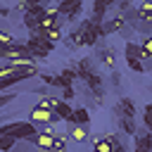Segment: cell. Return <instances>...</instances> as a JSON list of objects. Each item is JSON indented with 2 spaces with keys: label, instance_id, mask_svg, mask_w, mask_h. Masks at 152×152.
I'll return each mask as SVG.
<instances>
[{
  "label": "cell",
  "instance_id": "1",
  "mask_svg": "<svg viewBox=\"0 0 152 152\" xmlns=\"http://www.w3.org/2000/svg\"><path fill=\"white\" fill-rule=\"evenodd\" d=\"M38 131H40V128L33 126L31 121H5V124L0 126V135H12V138H17V140H28V138H33Z\"/></svg>",
  "mask_w": 152,
  "mask_h": 152
},
{
  "label": "cell",
  "instance_id": "25",
  "mask_svg": "<svg viewBox=\"0 0 152 152\" xmlns=\"http://www.w3.org/2000/svg\"><path fill=\"white\" fill-rule=\"evenodd\" d=\"M17 95H19V93H10V90L2 93V95H0V107H7L12 100H17Z\"/></svg>",
  "mask_w": 152,
  "mask_h": 152
},
{
  "label": "cell",
  "instance_id": "6",
  "mask_svg": "<svg viewBox=\"0 0 152 152\" xmlns=\"http://www.w3.org/2000/svg\"><path fill=\"white\" fill-rule=\"evenodd\" d=\"M102 28H104V36H112V33H124V31L128 28V24H126L124 14H119V12L114 10V17L107 19V21L102 24Z\"/></svg>",
  "mask_w": 152,
  "mask_h": 152
},
{
  "label": "cell",
  "instance_id": "12",
  "mask_svg": "<svg viewBox=\"0 0 152 152\" xmlns=\"http://www.w3.org/2000/svg\"><path fill=\"white\" fill-rule=\"evenodd\" d=\"M66 45H69L71 50H78V48H83V45H86V40H83V33L78 31V26L69 31V36H66Z\"/></svg>",
  "mask_w": 152,
  "mask_h": 152
},
{
  "label": "cell",
  "instance_id": "29",
  "mask_svg": "<svg viewBox=\"0 0 152 152\" xmlns=\"http://www.w3.org/2000/svg\"><path fill=\"white\" fill-rule=\"evenodd\" d=\"M150 71H152V57L145 59V74H150Z\"/></svg>",
  "mask_w": 152,
  "mask_h": 152
},
{
  "label": "cell",
  "instance_id": "8",
  "mask_svg": "<svg viewBox=\"0 0 152 152\" xmlns=\"http://www.w3.org/2000/svg\"><path fill=\"white\" fill-rule=\"evenodd\" d=\"M66 135L74 142H86L90 138V131L88 126H81V124H66Z\"/></svg>",
  "mask_w": 152,
  "mask_h": 152
},
{
  "label": "cell",
  "instance_id": "14",
  "mask_svg": "<svg viewBox=\"0 0 152 152\" xmlns=\"http://www.w3.org/2000/svg\"><path fill=\"white\" fill-rule=\"evenodd\" d=\"M59 78H62V83H64V88H66V86H74V83L78 81V74H76V69L64 66V69L59 71Z\"/></svg>",
  "mask_w": 152,
  "mask_h": 152
},
{
  "label": "cell",
  "instance_id": "31",
  "mask_svg": "<svg viewBox=\"0 0 152 152\" xmlns=\"http://www.w3.org/2000/svg\"><path fill=\"white\" fill-rule=\"evenodd\" d=\"M12 152H17V150H12Z\"/></svg>",
  "mask_w": 152,
  "mask_h": 152
},
{
  "label": "cell",
  "instance_id": "9",
  "mask_svg": "<svg viewBox=\"0 0 152 152\" xmlns=\"http://www.w3.org/2000/svg\"><path fill=\"white\" fill-rule=\"evenodd\" d=\"M124 52H126V59H140L142 64H145V52H142V48H140V43H133V40H126V48H124Z\"/></svg>",
  "mask_w": 152,
  "mask_h": 152
},
{
  "label": "cell",
  "instance_id": "28",
  "mask_svg": "<svg viewBox=\"0 0 152 152\" xmlns=\"http://www.w3.org/2000/svg\"><path fill=\"white\" fill-rule=\"evenodd\" d=\"M112 152H128V145L126 142H116V145H112Z\"/></svg>",
  "mask_w": 152,
  "mask_h": 152
},
{
  "label": "cell",
  "instance_id": "18",
  "mask_svg": "<svg viewBox=\"0 0 152 152\" xmlns=\"http://www.w3.org/2000/svg\"><path fill=\"white\" fill-rule=\"evenodd\" d=\"M52 152H69V135L55 133V147H52Z\"/></svg>",
  "mask_w": 152,
  "mask_h": 152
},
{
  "label": "cell",
  "instance_id": "30",
  "mask_svg": "<svg viewBox=\"0 0 152 152\" xmlns=\"http://www.w3.org/2000/svg\"><path fill=\"white\" fill-rule=\"evenodd\" d=\"M142 114H152V102H150V104H145V109H142Z\"/></svg>",
  "mask_w": 152,
  "mask_h": 152
},
{
  "label": "cell",
  "instance_id": "2",
  "mask_svg": "<svg viewBox=\"0 0 152 152\" xmlns=\"http://www.w3.org/2000/svg\"><path fill=\"white\" fill-rule=\"evenodd\" d=\"M26 45L31 48V52H33V57H36V62H45L48 59V55L52 52V43L45 38V33H40V31H36V33H28V40H26Z\"/></svg>",
  "mask_w": 152,
  "mask_h": 152
},
{
  "label": "cell",
  "instance_id": "16",
  "mask_svg": "<svg viewBox=\"0 0 152 152\" xmlns=\"http://www.w3.org/2000/svg\"><path fill=\"white\" fill-rule=\"evenodd\" d=\"M55 112H57V116H59L62 121H66V124H69V121H71V116H74V107H71L69 102H64V100L57 104V109H55Z\"/></svg>",
  "mask_w": 152,
  "mask_h": 152
},
{
  "label": "cell",
  "instance_id": "4",
  "mask_svg": "<svg viewBox=\"0 0 152 152\" xmlns=\"http://www.w3.org/2000/svg\"><path fill=\"white\" fill-rule=\"evenodd\" d=\"M114 116H116V119H121V116L135 119V102H133L128 95H121L119 102L114 104Z\"/></svg>",
  "mask_w": 152,
  "mask_h": 152
},
{
  "label": "cell",
  "instance_id": "20",
  "mask_svg": "<svg viewBox=\"0 0 152 152\" xmlns=\"http://www.w3.org/2000/svg\"><path fill=\"white\" fill-rule=\"evenodd\" d=\"M93 150H95V152H112V142H109L107 138H100V140H95Z\"/></svg>",
  "mask_w": 152,
  "mask_h": 152
},
{
  "label": "cell",
  "instance_id": "26",
  "mask_svg": "<svg viewBox=\"0 0 152 152\" xmlns=\"http://www.w3.org/2000/svg\"><path fill=\"white\" fill-rule=\"evenodd\" d=\"M142 126L152 133V114H142Z\"/></svg>",
  "mask_w": 152,
  "mask_h": 152
},
{
  "label": "cell",
  "instance_id": "23",
  "mask_svg": "<svg viewBox=\"0 0 152 152\" xmlns=\"http://www.w3.org/2000/svg\"><path fill=\"white\" fill-rule=\"evenodd\" d=\"M138 12H140V17H150L152 14V0H142L138 5Z\"/></svg>",
  "mask_w": 152,
  "mask_h": 152
},
{
  "label": "cell",
  "instance_id": "15",
  "mask_svg": "<svg viewBox=\"0 0 152 152\" xmlns=\"http://www.w3.org/2000/svg\"><path fill=\"white\" fill-rule=\"evenodd\" d=\"M59 102H62V97H59V95H45V97H40V100H38V107H43V109H50V112H55Z\"/></svg>",
  "mask_w": 152,
  "mask_h": 152
},
{
  "label": "cell",
  "instance_id": "27",
  "mask_svg": "<svg viewBox=\"0 0 152 152\" xmlns=\"http://www.w3.org/2000/svg\"><path fill=\"white\" fill-rule=\"evenodd\" d=\"M112 86H114V88L121 86V74H119V71H112Z\"/></svg>",
  "mask_w": 152,
  "mask_h": 152
},
{
  "label": "cell",
  "instance_id": "21",
  "mask_svg": "<svg viewBox=\"0 0 152 152\" xmlns=\"http://www.w3.org/2000/svg\"><path fill=\"white\" fill-rule=\"evenodd\" d=\"M45 38L55 45V43H59V40L64 38V33H62V28H52V31H45Z\"/></svg>",
  "mask_w": 152,
  "mask_h": 152
},
{
  "label": "cell",
  "instance_id": "7",
  "mask_svg": "<svg viewBox=\"0 0 152 152\" xmlns=\"http://www.w3.org/2000/svg\"><path fill=\"white\" fill-rule=\"evenodd\" d=\"M71 69H76L78 81H83V83L95 74V66H93V59H90V57H81L78 62H74V64H71Z\"/></svg>",
  "mask_w": 152,
  "mask_h": 152
},
{
  "label": "cell",
  "instance_id": "5",
  "mask_svg": "<svg viewBox=\"0 0 152 152\" xmlns=\"http://www.w3.org/2000/svg\"><path fill=\"white\" fill-rule=\"evenodd\" d=\"M40 152H52V147H55V133L52 131H38L33 138H28Z\"/></svg>",
  "mask_w": 152,
  "mask_h": 152
},
{
  "label": "cell",
  "instance_id": "3",
  "mask_svg": "<svg viewBox=\"0 0 152 152\" xmlns=\"http://www.w3.org/2000/svg\"><path fill=\"white\" fill-rule=\"evenodd\" d=\"M28 121L40 128V126H52V124H57V121H62V119L57 116V112H50V109H43V107H38V104H33V107L28 109Z\"/></svg>",
  "mask_w": 152,
  "mask_h": 152
},
{
  "label": "cell",
  "instance_id": "22",
  "mask_svg": "<svg viewBox=\"0 0 152 152\" xmlns=\"http://www.w3.org/2000/svg\"><path fill=\"white\" fill-rule=\"evenodd\" d=\"M59 97H62L64 102H71V100L76 97V88H74V86H66V88H62V90H59Z\"/></svg>",
  "mask_w": 152,
  "mask_h": 152
},
{
  "label": "cell",
  "instance_id": "17",
  "mask_svg": "<svg viewBox=\"0 0 152 152\" xmlns=\"http://www.w3.org/2000/svg\"><path fill=\"white\" fill-rule=\"evenodd\" d=\"M19 40L7 31V28H0V50H7V48H12V45H17Z\"/></svg>",
  "mask_w": 152,
  "mask_h": 152
},
{
  "label": "cell",
  "instance_id": "19",
  "mask_svg": "<svg viewBox=\"0 0 152 152\" xmlns=\"http://www.w3.org/2000/svg\"><path fill=\"white\" fill-rule=\"evenodd\" d=\"M17 138H12V135H0V150L2 152H12L14 147H17Z\"/></svg>",
  "mask_w": 152,
  "mask_h": 152
},
{
  "label": "cell",
  "instance_id": "11",
  "mask_svg": "<svg viewBox=\"0 0 152 152\" xmlns=\"http://www.w3.org/2000/svg\"><path fill=\"white\" fill-rule=\"evenodd\" d=\"M116 121H119L121 133H126V135H131V138H135V135H138V124H135V119L121 116V119H116Z\"/></svg>",
  "mask_w": 152,
  "mask_h": 152
},
{
  "label": "cell",
  "instance_id": "13",
  "mask_svg": "<svg viewBox=\"0 0 152 152\" xmlns=\"http://www.w3.org/2000/svg\"><path fill=\"white\" fill-rule=\"evenodd\" d=\"M88 121H90L88 107H76V109H74V116H71V121H69V124H81V126H88Z\"/></svg>",
  "mask_w": 152,
  "mask_h": 152
},
{
  "label": "cell",
  "instance_id": "24",
  "mask_svg": "<svg viewBox=\"0 0 152 152\" xmlns=\"http://www.w3.org/2000/svg\"><path fill=\"white\" fill-rule=\"evenodd\" d=\"M140 48H142V52H145V57L150 59V57H152V36H147V38H142V40H140Z\"/></svg>",
  "mask_w": 152,
  "mask_h": 152
},
{
  "label": "cell",
  "instance_id": "10",
  "mask_svg": "<svg viewBox=\"0 0 152 152\" xmlns=\"http://www.w3.org/2000/svg\"><path fill=\"white\" fill-rule=\"evenodd\" d=\"M97 55H100L102 66H107L109 71H116V55H114V48H102V50H97Z\"/></svg>",
  "mask_w": 152,
  "mask_h": 152
}]
</instances>
